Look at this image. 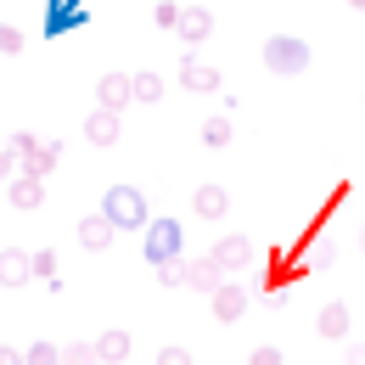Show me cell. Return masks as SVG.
Returning <instances> with one entry per match:
<instances>
[{
	"mask_svg": "<svg viewBox=\"0 0 365 365\" xmlns=\"http://www.w3.org/2000/svg\"><path fill=\"white\" fill-rule=\"evenodd\" d=\"M101 214L113 220V230H146V225H152V208H146L140 185H107Z\"/></svg>",
	"mask_w": 365,
	"mask_h": 365,
	"instance_id": "obj_1",
	"label": "cell"
},
{
	"mask_svg": "<svg viewBox=\"0 0 365 365\" xmlns=\"http://www.w3.org/2000/svg\"><path fill=\"white\" fill-rule=\"evenodd\" d=\"M6 152H11V158H17V169H23V175H34V180H46L51 169L62 163V140H40V135H29V130L6 140Z\"/></svg>",
	"mask_w": 365,
	"mask_h": 365,
	"instance_id": "obj_2",
	"label": "cell"
},
{
	"mask_svg": "<svg viewBox=\"0 0 365 365\" xmlns=\"http://www.w3.org/2000/svg\"><path fill=\"white\" fill-rule=\"evenodd\" d=\"M140 253H146V264H152V270H163V264L185 259V230H180V220H152V225L140 230Z\"/></svg>",
	"mask_w": 365,
	"mask_h": 365,
	"instance_id": "obj_3",
	"label": "cell"
},
{
	"mask_svg": "<svg viewBox=\"0 0 365 365\" xmlns=\"http://www.w3.org/2000/svg\"><path fill=\"white\" fill-rule=\"evenodd\" d=\"M264 68L281 73V79H292V73L309 68V46H304L298 34H270V40H264Z\"/></svg>",
	"mask_w": 365,
	"mask_h": 365,
	"instance_id": "obj_4",
	"label": "cell"
},
{
	"mask_svg": "<svg viewBox=\"0 0 365 365\" xmlns=\"http://www.w3.org/2000/svg\"><path fill=\"white\" fill-rule=\"evenodd\" d=\"M208 259H214L225 275H236V270H247V264H253V242H247V236H236V230H225V236L214 242V253H208Z\"/></svg>",
	"mask_w": 365,
	"mask_h": 365,
	"instance_id": "obj_5",
	"label": "cell"
},
{
	"mask_svg": "<svg viewBox=\"0 0 365 365\" xmlns=\"http://www.w3.org/2000/svg\"><path fill=\"white\" fill-rule=\"evenodd\" d=\"M130 101H135V73H101V85H96V107L124 113Z\"/></svg>",
	"mask_w": 365,
	"mask_h": 365,
	"instance_id": "obj_6",
	"label": "cell"
},
{
	"mask_svg": "<svg viewBox=\"0 0 365 365\" xmlns=\"http://www.w3.org/2000/svg\"><path fill=\"white\" fill-rule=\"evenodd\" d=\"M180 85L191 96H214V91H220V68L202 62V56H180Z\"/></svg>",
	"mask_w": 365,
	"mask_h": 365,
	"instance_id": "obj_7",
	"label": "cell"
},
{
	"mask_svg": "<svg viewBox=\"0 0 365 365\" xmlns=\"http://www.w3.org/2000/svg\"><path fill=\"white\" fill-rule=\"evenodd\" d=\"M208 304H214V320H225V326H236V320L247 315V292H242V281H225Z\"/></svg>",
	"mask_w": 365,
	"mask_h": 365,
	"instance_id": "obj_8",
	"label": "cell"
},
{
	"mask_svg": "<svg viewBox=\"0 0 365 365\" xmlns=\"http://www.w3.org/2000/svg\"><path fill=\"white\" fill-rule=\"evenodd\" d=\"M175 34H180V46H202V40L214 34V11H208V6H185Z\"/></svg>",
	"mask_w": 365,
	"mask_h": 365,
	"instance_id": "obj_9",
	"label": "cell"
},
{
	"mask_svg": "<svg viewBox=\"0 0 365 365\" xmlns=\"http://www.w3.org/2000/svg\"><path fill=\"white\" fill-rule=\"evenodd\" d=\"M6 197H11V208H17V214H34V208L46 202V180L17 175V180H6Z\"/></svg>",
	"mask_w": 365,
	"mask_h": 365,
	"instance_id": "obj_10",
	"label": "cell"
},
{
	"mask_svg": "<svg viewBox=\"0 0 365 365\" xmlns=\"http://www.w3.org/2000/svg\"><path fill=\"white\" fill-rule=\"evenodd\" d=\"M185 287H191V292H208V298H214V292L225 287V270H220L214 259H185Z\"/></svg>",
	"mask_w": 365,
	"mask_h": 365,
	"instance_id": "obj_11",
	"label": "cell"
},
{
	"mask_svg": "<svg viewBox=\"0 0 365 365\" xmlns=\"http://www.w3.org/2000/svg\"><path fill=\"white\" fill-rule=\"evenodd\" d=\"M191 208H197V220H225L230 214V191L225 185H197V191H191Z\"/></svg>",
	"mask_w": 365,
	"mask_h": 365,
	"instance_id": "obj_12",
	"label": "cell"
},
{
	"mask_svg": "<svg viewBox=\"0 0 365 365\" xmlns=\"http://www.w3.org/2000/svg\"><path fill=\"white\" fill-rule=\"evenodd\" d=\"M113 236H118V230H113V220H107L101 208L79 220V247H91V253H101V247H113Z\"/></svg>",
	"mask_w": 365,
	"mask_h": 365,
	"instance_id": "obj_13",
	"label": "cell"
},
{
	"mask_svg": "<svg viewBox=\"0 0 365 365\" xmlns=\"http://www.w3.org/2000/svg\"><path fill=\"white\" fill-rule=\"evenodd\" d=\"M23 281H34V253L6 247V253H0V287H23Z\"/></svg>",
	"mask_w": 365,
	"mask_h": 365,
	"instance_id": "obj_14",
	"label": "cell"
},
{
	"mask_svg": "<svg viewBox=\"0 0 365 365\" xmlns=\"http://www.w3.org/2000/svg\"><path fill=\"white\" fill-rule=\"evenodd\" d=\"M118 135H124V124H118V113H107V107H96L91 118H85V140H91V146H113Z\"/></svg>",
	"mask_w": 365,
	"mask_h": 365,
	"instance_id": "obj_15",
	"label": "cell"
},
{
	"mask_svg": "<svg viewBox=\"0 0 365 365\" xmlns=\"http://www.w3.org/2000/svg\"><path fill=\"white\" fill-rule=\"evenodd\" d=\"M79 23H85L79 0H46V34H68V29H79Z\"/></svg>",
	"mask_w": 365,
	"mask_h": 365,
	"instance_id": "obj_16",
	"label": "cell"
},
{
	"mask_svg": "<svg viewBox=\"0 0 365 365\" xmlns=\"http://www.w3.org/2000/svg\"><path fill=\"white\" fill-rule=\"evenodd\" d=\"M315 331L326 337V343H343V337H349V304H337V298H331V304L315 315Z\"/></svg>",
	"mask_w": 365,
	"mask_h": 365,
	"instance_id": "obj_17",
	"label": "cell"
},
{
	"mask_svg": "<svg viewBox=\"0 0 365 365\" xmlns=\"http://www.w3.org/2000/svg\"><path fill=\"white\" fill-rule=\"evenodd\" d=\"M96 354H101V365H124L130 360V331H118V326L101 331V337H96Z\"/></svg>",
	"mask_w": 365,
	"mask_h": 365,
	"instance_id": "obj_18",
	"label": "cell"
},
{
	"mask_svg": "<svg viewBox=\"0 0 365 365\" xmlns=\"http://www.w3.org/2000/svg\"><path fill=\"white\" fill-rule=\"evenodd\" d=\"M202 146H214V152L230 146V113H214V118L202 124Z\"/></svg>",
	"mask_w": 365,
	"mask_h": 365,
	"instance_id": "obj_19",
	"label": "cell"
},
{
	"mask_svg": "<svg viewBox=\"0 0 365 365\" xmlns=\"http://www.w3.org/2000/svg\"><path fill=\"white\" fill-rule=\"evenodd\" d=\"M34 281H46L51 292H62V275H56V253H51V247L34 253Z\"/></svg>",
	"mask_w": 365,
	"mask_h": 365,
	"instance_id": "obj_20",
	"label": "cell"
},
{
	"mask_svg": "<svg viewBox=\"0 0 365 365\" xmlns=\"http://www.w3.org/2000/svg\"><path fill=\"white\" fill-rule=\"evenodd\" d=\"M135 101H146V107H152V101H163V79H158L152 68H146V73H135Z\"/></svg>",
	"mask_w": 365,
	"mask_h": 365,
	"instance_id": "obj_21",
	"label": "cell"
},
{
	"mask_svg": "<svg viewBox=\"0 0 365 365\" xmlns=\"http://www.w3.org/2000/svg\"><path fill=\"white\" fill-rule=\"evenodd\" d=\"M23 354H29V365H62V349H56V343H46V337H40V343H29Z\"/></svg>",
	"mask_w": 365,
	"mask_h": 365,
	"instance_id": "obj_22",
	"label": "cell"
},
{
	"mask_svg": "<svg viewBox=\"0 0 365 365\" xmlns=\"http://www.w3.org/2000/svg\"><path fill=\"white\" fill-rule=\"evenodd\" d=\"M62 365H101V354H96V343H68Z\"/></svg>",
	"mask_w": 365,
	"mask_h": 365,
	"instance_id": "obj_23",
	"label": "cell"
},
{
	"mask_svg": "<svg viewBox=\"0 0 365 365\" xmlns=\"http://www.w3.org/2000/svg\"><path fill=\"white\" fill-rule=\"evenodd\" d=\"M180 11L185 6H175V0H158V6H152V23H158V29H180Z\"/></svg>",
	"mask_w": 365,
	"mask_h": 365,
	"instance_id": "obj_24",
	"label": "cell"
},
{
	"mask_svg": "<svg viewBox=\"0 0 365 365\" xmlns=\"http://www.w3.org/2000/svg\"><path fill=\"white\" fill-rule=\"evenodd\" d=\"M23 46H29V40H23V29H17V23H0V51H6V56H17Z\"/></svg>",
	"mask_w": 365,
	"mask_h": 365,
	"instance_id": "obj_25",
	"label": "cell"
},
{
	"mask_svg": "<svg viewBox=\"0 0 365 365\" xmlns=\"http://www.w3.org/2000/svg\"><path fill=\"white\" fill-rule=\"evenodd\" d=\"M247 365H287V354H281L275 343H259V349L247 354Z\"/></svg>",
	"mask_w": 365,
	"mask_h": 365,
	"instance_id": "obj_26",
	"label": "cell"
},
{
	"mask_svg": "<svg viewBox=\"0 0 365 365\" xmlns=\"http://www.w3.org/2000/svg\"><path fill=\"white\" fill-rule=\"evenodd\" d=\"M158 281H163V287H185V259L163 264V270H158Z\"/></svg>",
	"mask_w": 365,
	"mask_h": 365,
	"instance_id": "obj_27",
	"label": "cell"
},
{
	"mask_svg": "<svg viewBox=\"0 0 365 365\" xmlns=\"http://www.w3.org/2000/svg\"><path fill=\"white\" fill-rule=\"evenodd\" d=\"M158 365H197V360L185 354L180 343H169V349H158Z\"/></svg>",
	"mask_w": 365,
	"mask_h": 365,
	"instance_id": "obj_28",
	"label": "cell"
},
{
	"mask_svg": "<svg viewBox=\"0 0 365 365\" xmlns=\"http://www.w3.org/2000/svg\"><path fill=\"white\" fill-rule=\"evenodd\" d=\"M0 180H17V158H11L6 146H0Z\"/></svg>",
	"mask_w": 365,
	"mask_h": 365,
	"instance_id": "obj_29",
	"label": "cell"
},
{
	"mask_svg": "<svg viewBox=\"0 0 365 365\" xmlns=\"http://www.w3.org/2000/svg\"><path fill=\"white\" fill-rule=\"evenodd\" d=\"M0 365H29V354H17V349H6V343H0Z\"/></svg>",
	"mask_w": 365,
	"mask_h": 365,
	"instance_id": "obj_30",
	"label": "cell"
},
{
	"mask_svg": "<svg viewBox=\"0 0 365 365\" xmlns=\"http://www.w3.org/2000/svg\"><path fill=\"white\" fill-rule=\"evenodd\" d=\"M343 365H365V343H349V354H343Z\"/></svg>",
	"mask_w": 365,
	"mask_h": 365,
	"instance_id": "obj_31",
	"label": "cell"
},
{
	"mask_svg": "<svg viewBox=\"0 0 365 365\" xmlns=\"http://www.w3.org/2000/svg\"><path fill=\"white\" fill-rule=\"evenodd\" d=\"M349 6H354V11H365V0H349Z\"/></svg>",
	"mask_w": 365,
	"mask_h": 365,
	"instance_id": "obj_32",
	"label": "cell"
},
{
	"mask_svg": "<svg viewBox=\"0 0 365 365\" xmlns=\"http://www.w3.org/2000/svg\"><path fill=\"white\" fill-rule=\"evenodd\" d=\"M360 247H365V225H360Z\"/></svg>",
	"mask_w": 365,
	"mask_h": 365,
	"instance_id": "obj_33",
	"label": "cell"
}]
</instances>
